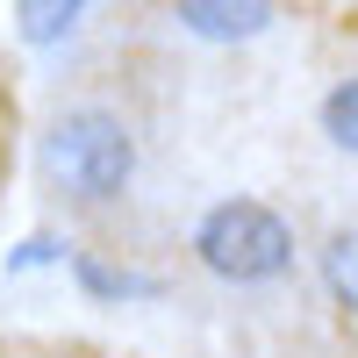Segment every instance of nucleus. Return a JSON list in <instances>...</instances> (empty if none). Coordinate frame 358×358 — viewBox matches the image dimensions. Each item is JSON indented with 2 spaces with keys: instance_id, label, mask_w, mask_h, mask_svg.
Segmentation results:
<instances>
[{
  "instance_id": "obj_1",
  "label": "nucleus",
  "mask_w": 358,
  "mask_h": 358,
  "mask_svg": "<svg viewBox=\"0 0 358 358\" xmlns=\"http://www.w3.org/2000/svg\"><path fill=\"white\" fill-rule=\"evenodd\" d=\"M129 172H136V143H129V129L115 122L108 108H79V115H65V122L43 136V179L65 201H79V208L115 201L129 187Z\"/></svg>"
},
{
  "instance_id": "obj_2",
  "label": "nucleus",
  "mask_w": 358,
  "mask_h": 358,
  "mask_svg": "<svg viewBox=\"0 0 358 358\" xmlns=\"http://www.w3.org/2000/svg\"><path fill=\"white\" fill-rule=\"evenodd\" d=\"M194 251L215 280H236V287H258V280H280L294 265V236L273 208L258 201H222L208 208L201 229H194Z\"/></svg>"
},
{
  "instance_id": "obj_3",
  "label": "nucleus",
  "mask_w": 358,
  "mask_h": 358,
  "mask_svg": "<svg viewBox=\"0 0 358 358\" xmlns=\"http://www.w3.org/2000/svg\"><path fill=\"white\" fill-rule=\"evenodd\" d=\"M179 22L208 43H244L273 22V0H179Z\"/></svg>"
},
{
  "instance_id": "obj_4",
  "label": "nucleus",
  "mask_w": 358,
  "mask_h": 358,
  "mask_svg": "<svg viewBox=\"0 0 358 358\" xmlns=\"http://www.w3.org/2000/svg\"><path fill=\"white\" fill-rule=\"evenodd\" d=\"M322 287L337 294V308H351V315H358V222H351V229H337L330 244H322Z\"/></svg>"
},
{
  "instance_id": "obj_5",
  "label": "nucleus",
  "mask_w": 358,
  "mask_h": 358,
  "mask_svg": "<svg viewBox=\"0 0 358 358\" xmlns=\"http://www.w3.org/2000/svg\"><path fill=\"white\" fill-rule=\"evenodd\" d=\"M79 8H86V0H22V36L29 43H57L79 22Z\"/></svg>"
},
{
  "instance_id": "obj_6",
  "label": "nucleus",
  "mask_w": 358,
  "mask_h": 358,
  "mask_svg": "<svg viewBox=\"0 0 358 358\" xmlns=\"http://www.w3.org/2000/svg\"><path fill=\"white\" fill-rule=\"evenodd\" d=\"M322 136L337 143V151L358 158V79H344L330 101H322Z\"/></svg>"
}]
</instances>
